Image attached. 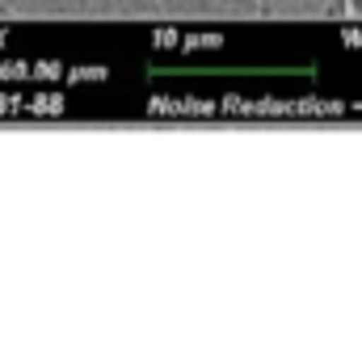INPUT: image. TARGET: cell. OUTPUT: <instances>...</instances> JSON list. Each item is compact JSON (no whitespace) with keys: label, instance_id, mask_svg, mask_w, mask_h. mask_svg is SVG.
I'll list each match as a JSON object with an SVG mask.
<instances>
[{"label":"cell","instance_id":"6da1fadb","mask_svg":"<svg viewBox=\"0 0 362 353\" xmlns=\"http://www.w3.org/2000/svg\"><path fill=\"white\" fill-rule=\"evenodd\" d=\"M350 13H358L362 17V0H350Z\"/></svg>","mask_w":362,"mask_h":353}]
</instances>
